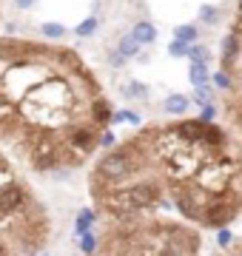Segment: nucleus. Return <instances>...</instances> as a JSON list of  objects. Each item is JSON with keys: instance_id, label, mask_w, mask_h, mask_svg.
<instances>
[{"instance_id": "11", "label": "nucleus", "mask_w": 242, "mask_h": 256, "mask_svg": "<svg viewBox=\"0 0 242 256\" xmlns=\"http://www.w3.org/2000/svg\"><path fill=\"white\" fill-rule=\"evenodd\" d=\"M188 106H191V100H188L186 94H168L166 102H162V108H166L168 114H186Z\"/></svg>"}, {"instance_id": "23", "label": "nucleus", "mask_w": 242, "mask_h": 256, "mask_svg": "<svg viewBox=\"0 0 242 256\" xmlns=\"http://www.w3.org/2000/svg\"><path fill=\"white\" fill-rule=\"evenodd\" d=\"M188 57H191V63H205V60H208V48L205 46H191Z\"/></svg>"}, {"instance_id": "27", "label": "nucleus", "mask_w": 242, "mask_h": 256, "mask_svg": "<svg viewBox=\"0 0 242 256\" xmlns=\"http://www.w3.org/2000/svg\"><path fill=\"white\" fill-rule=\"evenodd\" d=\"M214 82H216V88H231V77L225 72H216L214 74Z\"/></svg>"}, {"instance_id": "15", "label": "nucleus", "mask_w": 242, "mask_h": 256, "mask_svg": "<svg viewBox=\"0 0 242 256\" xmlns=\"http://www.w3.org/2000/svg\"><path fill=\"white\" fill-rule=\"evenodd\" d=\"M236 57H240V37L228 34L222 40V60H225V63H234Z\"/></svg>"}, {"instance_id": "35", "label": "nucleus", "mask_w": 242, "mask_h": 256, "mask_svg": "<svg viewBox=\"0 0 242 256\" xmlns=\"http://www.w3.org/2000/svg\"><path fill=\"white\" fill-rule=\"evenodd\" d=\"M240 256H242V245H240Z\"/></svg>"}, {"instance_id": "33", "label": "nucleus", "mask_w": 242, "mask_h": 256, "mask_svg": "<svg viewBox=\"0 0 242 256\" xmlns=\"http://www.w3.org/2000/svg\"><path fill=\"white\" fill-rule=\"evenodd\" d=\"M0 174H6V160L0 156Z\"/></svg>"}, {"instance_id": "9", "label": "nucleus", "mask_w": 242, "mask_h": 256, "mask_svg": "<svg viewBox=\"0 0 242 256\" xmlns=\"http://www.w3.org/2000/svg\"><path fill=\"white\" fill-rule=\"evenodd\" d=\"M188 80H191V86L194 88H202V86H211V74H208V66L205 63H191V68H188Z\"/></svg>"}, {"instance_id": "4", "label": "nucleus", "mask_w": 242, "mask_h": 256, "mask_svg": "<svg viewBox=\"0 0 242 256\" xmlns=\"http://www.w3.org/2000/svg\"><path fill=\"white\" fill-rule=\"evenodd\" d=\"M28 202V191L14 180H6L0 185V216H9L14 210H20Z\"/></svg>"}, {"instance_id": "10", "label": "nucleus", "mask_w": 242, "mask_h": 256, "mask_svg": "<svg viewBox=\"0 0 242 256\" xmlns=\"http://www.w3.org/2000/svg\"><path fill=\"white\" fill-rule=\"evenodd\" d=\"M202 146L208 148H214V151H220V148L225 146V131L216 122H211V126L205 128V140H202Z\"/></svg>"}, {"instance_id": "8", "label": "nucleus", "mask_w": 242, "mask_h": 256, "mask_svg": "<svg viewBox=\"0 0 242 256\" xmlns=\"http://www.w3.org/2000/svg\"><path fill=\"white\" fill-rule=\"evenodd\" d=\"M112 102L106 100V97H94L92 100V122L94 126H108L112 122Z\"/></svg>"}, {"instance_id": "36", "label": "nucleus", "mask_w": 242, "mask_h": 256, "mask_svg": "<svg viewBox=\"0 0 242 256\" xmlns=\"http://www.w3.org/2000/svg\"><path fill=\"white\" fill-rule=\"evenodd\" d=\"M40 256H46V254H40Z\"/></svg>"}, {"instance_id": "1", "label": "nucleus", "mask_w": 242, "mask_h": 256, "mask_svg": "<svg viewBox=\"0 0 242 256\" xmlns=\"http://www.w3.org/2000/svg\"><path fill=\"white\" fill-rule=\"evenodd\" d=\"M137 168H140V162L134 160V151H126V148L108 151V154L97 162V180H102V182H108V185H120V182H126Z\"/></svg>"}, {"instance_id": "13", "label": "nucleus", "mask_w": 242, "mask_h": 256, "mask_svg": "<svg viewBox=\"0 0 242 256\" xmlns=\"http://www.w3.org/2000/svg\"><path fill=\"white\" fill-rule=\"evenodd\" d=\"M131 34L137 37V43H140V46H142V43H148V46H151V43L157 40V28L151 26L148 20H140V23L134 26V32H131Z\"/></svg>"}, {"instance_id": "3", "label": "nucleus", "mask_w": 242, "mask_h": 256, "mask_svg": "<svg viewBox=\"0 0 242 256\" xmlns=\"http://www.w3.org/2000/svg\"><path fill=\"white\" fill-rule=\"evenodd\" d=\"M60 156H63V151H60V146H57L54 140L52 137H38L34 146H32L28 162H32L34 171H52V168L60 165Z\"/></svg>"}, {"instance_id": "31", "label": "nucleus", "mask_w": 242, "mask_h": 256, "mask_svg": "<svg viewBox=\"0 0 242 256\" xmlns=\"http://www.w3.org/2000/svg\"><path fill=\"white\" fill-rule=\"evenodd\" d=\"M14 3H18L20 9H28V6H32V3H34V0H14Z\"/></svg>"}, {"instance_id": "34", "label": "nucleus", "mask_w": 242, "mask_h": 256, "mask_svg": "<svg viewBox=\"0 0 242 256\" xmlns=\"http://www.w3.org/2000/svg\"><path fill=\"white\" fill-rule=\"evenodd\" d=\"M240 168H242V156H240Z\"/></svg>"}, {"instance_id": "12", "label": "nucleus", "mask_w": 242, "mask_h": 256, "mask_svg": "<svg viewBox=\"0 0 242 256\" xmlns=\"http://www.w3.org/2000/svg\"><path fill=\"white\" fill-rule=\"evenodd\" d=\"M94 222H97V214H94L92 208H83L80 214H77V220H74V234H77V236H83V234H88Z\"/></svg>"}, {"instance_id": "30", "label": "nucleus", "mask_w": 242, "mask_h": 256, "mask_svg": "<svg viewBox=\"0 0 242 256\" xmlns=\"http://www.w3.org/2000/svg\"><path fill=\"white\" fill-rule=\"evenodd\" d=\"M97 146H102V148L114 146V134H112V131H106V134H100V140H97Z\"/></svg>"}, {"instance_id": "16", "label": "nucleus", "mask_w": 242, "mask_h": 256, "mask_svg": "<svg viewBox=\"0 0 242 256\" xmlns=\"http://www.w3.org/2000/svg\"><path fill=\"white\" fill-rule=\"evenodd\" d=\"M174 37H177L180 43H194L196 37H200V32H196V26H191V23H186V26H177L174 28Z\"/></svg>"}, {"instance_id": "28", "label": "nucleus", "mask_w": 242, "mask_h": 256, "mask_svg": "<svg viewBox=\"0 0 242 256\" xmlns=\"http://www.w3.org/2000/svg\"><path fill=\"white\" fill-rule=\"evenodd\" d=\"M108 66H112V68H120V66H126V57H122L120 52H112V54H108Z\"/></svg>"}, {"instance_id": "17", "label": "nucleus", "mask_w": 242, "mask_h": 256, "mask_svg": "<svg viewBox=\"0 0 242 256\" xmlns=\"http://www.w3.org/2000/svg\"><path fill=\"white\" fill-rule=\"evenodd\" d=\"M126 97H148V86L146 82H140V80H131V82H126L120 88Z\"/></svg>"}, {"instance_id": "19", "label": "nucleus", "mask_w": 242, "mask_h": 256, "mask_svg": "<svg viewBox=\"0 0 242 256\" xmlns=\"http://www.w3.org/2000/svg\"><path fill=\"white\" fill-rule=\"evenodd\" d=\"M77 245H80V250H83L86 256H92L94 250H97V236L88 230V234H83V236H80V242H77Z\"/></svg>"}, {"instance_id": "14", "label": "nucleus", "mask_w": 242, "mask_h": 256, "mask_svg": "<svg viewBox=\"0 0 242 256\" xmlns=\"http://www.w3.org/2000/svg\"><path fill=\"white\" fill-rule=\"evenodd\" d=\"M117 52H120L126 60L134 57V54H140V43H137V37H134V34H122L120 43H117Z\"/></svg>"}, {"instance_id": "18", "label": "nucleus", "mask_w": 242, "mask_h": 256, "mask_svg": "<svg viewBox=\"0 0 242 256\" xmlns=\"http://www.w3.org/2000/svg\"><path fill=\"white\" fill-rule=\"evenodd\" d=\"M194 102L196 106H211L214 102V92H211V86H202V88H194Z\"/></svg>"}, {"instance_id": "20", "label": "nucleus", "mask_w": 242, "mask_h": 256, "mask_svg": "<svg viewBox=\"0 0 242 256\" xmlns=\"http://www.w3.org/2000/svg\"><path fill=\"white\" fill-rule=\"evenodd\" d=\"M220 14H222V12L216 9V6H202V9H200V20L208 23V26H214L216 20H220Z\"/></svg>"}, {"instance_id": "32", "label": "nucleus", "mask_w": 242, "mask_h": 256, "mask_svg": "<svg viewBox=\"0 0 242 256\" xmlns=\"http://www.w3.org/2000/svg\"><path fill=\"white\" fill-rule=\"evenodd\" d=\"M0 256H9V248L3 245V242H0Z\"/></svg>"}, {"instance_id": "7", "label": "nucleus", "mask_w": 242, "mask_h": 256, "mask_svg": "<svg viewBox=\"0 0 242 256\" xmlns=\"http://www.w3.org/2000/svg\"><path fill=\"white\" fill-rule=\"evenodd\" d=\"M205 122L202 120H186V122H180V126H174L171 131L177 134L182 142H202L205 140Z\"/></svg>"}, {"instance_id": "5", "label": "nucleus", "mask_w": 242, "mask_h": 256, "mask_svg": "<svg viewBox=\"0 0 242 256\" xmlns=\"http://www.w3.org/2000/svg\"><path fill=\"white\" fill-rule=\"evenodd\" d=\"M66 140H68V146L74 148V151H80V156H83L97 146L100 134H97V126H94V122L92 126H72L66 131Z\"/></svg>"}, {"instance_id": "29", "label": "nucleus", "mask_w": 242, "mask_h": 256, "mask_svg": "<svg viewBox=\"0 0 242 256\" xmlns=\"http://www.w3.org/2000/svg\"><path fill=\"white\" fill-rule=\"evenodd\" d=\"M214 117H216V108H214V106H205V108H202V117H200V120H202L205 126H211V120H214Z\"/></svg>"}, {"instance_id": "2", "label": "nucleus", "mask_w": 242, "mask_h": 256, "mask_svg": "<svg viewBox=\"0 0 242 256\" xmlns=\"http://www.w3.org/2000/svg\"><path fill=\"white\" fill-rule=\"evenodd\" d=\"M240 214V200L234 194H216V196H208L202 208V225L214 230H222L228 228Z\"/></svg>"}, {"instance_id": "26", "label": "nucleus", "mask_w": 242, "mask_h": 256, "mask_svg": "<svg viewBox=\"0 0 242 256\" xmlns=\"http://www.w3.org/2000/svg\"><path fill=\"white\" fill-rule=\"evenodd\" d=\"M216 242H220V248H231L234 236H231V230L222 228V230H216Z\"/></svg>"}, {"instance_id": "6", "label": "nucleus", "mask_w": 242, "mask_h": 256, "mask_svg": "<svg viewBox=\"0 0 242 256\" xmlns=\"http://www.w3.org/2000/svg\"><path fill=\"white\" fill-rule=\"evenodd\" d=\"M131 194V200H134V205L137 208H151L154 202H160V196H162V191H160V185L157 182H148V180H142V182H134L128 188Z\"/></svg>"}, {"instance_id": "21", "label": "nucleus", "mask_w": 242, "mask_h": 256, "mask_svg": "<svg viewBox=\"0 0 242 256\" xmlns=\"http://www.w3.org/2000/svg\"><path fill=\"white\" fill-rule=\"evenodd\" d=\"M94 32H97V18H88L77 26V37H92Z\"/></svg>"}, {"instance_id": "24", "label": "nucleus", "mask_w": 242, "mask_h": 256, "mask_svg": "<svg viewBox=\"0 0 242 256\" xmlns=\"http://www.w3.org/2000/svg\"><path fill=\"white\" fill-rule=\"evenodd\" d=\"M43 34L52 37V40H57V37H63V34H66V28L60 26V23H46V26H43Z\"/></svg>"}, {"instance_id": "25", "label": "nucleus", "mask_w": 242, "mask_h": 256, "mask_svg": "<svg viewBox=\"0 0 242 256\" xmlns=\"http://www.w3.org/2000/svg\"><path fill=\"white\" fill-rule=\"evenodd\" d=\"M112 122H140V117H137L134 111H117L112 117Z\"/></svg>"}, {"instance_id": "22", "label": "nucleus", "mask_w": 242, "mask_h": 256, "mask_svg": "<svg viewBox=\"0 0 242 256\" xmlns=\"http://www.w3.org/2000/svg\"><path fill=\"white\" fill-rule=\"evenodd\" d=\"M188 52H191V46L180 43V40H174V43L168 46V54H171V57H188Z\"/></svg>"}]
</instances>
